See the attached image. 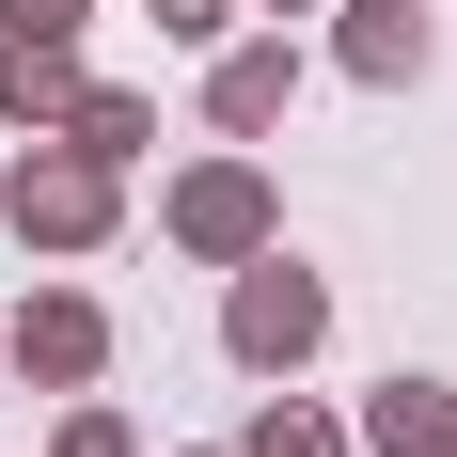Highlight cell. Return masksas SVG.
<instances>
[{
    "label": "cell",
    "instance_id": "obj_4",
    "mask_svg": "<svg viewBox=\"0 0 457 457\" xmlns=\"http://www.w3.org/2000/svg\"><path fill=\"white\" fill-rule=\"evenodd\" d=\"M363 442H378V457H457V395H442V378H378Z\"/></svg>",
    "mask_w": 457,
    "mask_h": 457
},
{
    "label": "cell",
    "instance_id": "obj_7",
    "mask_svg": "<svg viewBox=\"0 0 457 457\" xmlns=\"http://www.w3.org/2000/svg\"><path fill=\"white\" fill-rule=\"evenodd\" d=\"M347 63L363 79H426V0H347Z\"/></svg>",
    "mask_w": 457,
    "mask_h": 457
},
{
    "label": "cell",
    "instance_id": "obj_6",
    "mask_svg": "<svg viewBox=\"0 0 457 457\" xmlns=\"http://www.w3.org/2000/svg\"><path fill=\"white\" fill-rule=\"evenodd\" d=\"M0 111H16V127H47V111L79 127V63H63L47 32H16V47H0Z\"/></svg>",
    "mask_w": 457,
    "mask_h": 457
},
{
    "label": "cell",
    "instance_id": "obj_10",
    "mask_svg": "<svg viewBox=\"0 0 457 457\" xmlns=\"http://www.w3.org/2000/svg\"><path fill=\"white\" fill-rule=\"evenodd\" d=\"M79 142L95 158H142V95H79Z\"/></svg>",
    "mask_w": 457,
    "mask_h": 457
},
{
    "label": "cell",
    "instance_id": "obj_5",
    "mask_svg": "<svg viewBox=\"0 0 457 457\" xmlns=\"http://www.w3.org/2000/svg\"><path fill=\"white\" fill-rule=\"evenodd\" d=\"M16 363H32V378H95V363H111L95 300H32V316H16Z\"/></svg>",
    "mask_w": 457,
    "mask_h": 457
},
{
    "label": "cell",
    "instance_id": "obj_2",
    "mask_svg": "<svg viewBox=\"0 0 457 457\" xmlns=\"http://www.w3.org/2000/svg\"><path fill=\"white\" fill-rule=\"evenodd\" d=\"M0 205H16V237H32V253H95V237H111V158H95V142L16 158V189H0Z\"/></svg>",
    "mask_w": 457,
    "mask_h": 457
},
{
    "label": "cell",
    "instance_id": "obj_11",
    "mask_svg": "<svg viewBox=\"0 0 457 457\" xmlns=\"http://www.w3.org/2000/svg\"><path fill=\"white\" fill-rule=\"evenodd\" d=\"M63 457H127V411H63Z\"/></svg>",
    "mask_w": 457,
    "mask_h": 457
},
{
    "label": "cell",
    "instance_id": "obj_12",
    "mask_svg": "<svg viewBox=\"0 0 457 457\" xmlns=\"http://www.w3.org/2000/svg\"><path fill=\"white\" fill-rule=\"evenodd\" d=\"M0 32H47V47H63V32H79V0H0Z\"/></svg>",
    "mask_w": 457,
    "mask_h": 457
},
{
    "label": "cell",
    "instance_id": "obj_14",
    "mask_svg": "<svg viewBox=\"0 0 457 457\" xmlns=\"http://www.w3.org/2000/svg\"><path fill=\"white\" fill-rule=\"evenodd\" d=\"M269 16H300V0H269Z\"/></svg>",
    "mask_w": 457,
    "mask_h": 457
},
{
    "label": "cell",
    "instance_id": "obj_9",
    "mask_svg": "<svg viewBox=\"0 0 457 457\" xmlns=\"http://www.w3.org/2000/svg\"><path fill=\"white\" fill-rule=\"evenodd\" d=\"M237 457H347V426H316V411H253V442Z\"/></svg>",
    "mask_w": 457,
    "mask_h": 457
},
{
    "label": "cell",
    "instance_id": "obj_1",
    "mask_svg": "<svg viewBox=\"0 0 457 457\" xmlns=\"http://www.w3.org/2000/svg\"><path fill=\"white\" fill-rule=\"evenodd\" d=\"M316 331H331V284H316V269H284V253H253V269H237V316H221V347H237L253 378H284L300 347H316Z\"/></svg>",
    "mask_w": 457,
    "mask_h": 457
},
{
    "label": "cell",
    "instance_id": "obj_3",
    "mask_svg": "<svg viewBox=\"0 0 457 457\" xmlns=\"http://www.w3.org/2000/svg\"><path fill=\"white\" fill-rule=\"evenodd\" d=\"M174 237H189V253H269V174H237V158L189 174L174 189Z\"/></svg>",
    "mask_w": 457,
    "mask_h": 457
},
{
    "label": "cell",
    "instance_id": "obj_8",
    "mask_svg": "<svg viewBox=\"0 0 457 457\" xmlns=\"http://www.w3.org/2000/svg\"><path fill=\"white\" fill-rule=\"evenodd\" d=\"M284 95H300V63H284V47H237L221 79H205V111H221V127H284Z\"/></svg>",
    "mask_w": 457,
    "mask_h": 457
},
{
    "label": "cell",
    "instance_id": "obj_13",
    "mask_svg": "<svg viewBox=\"0 0 457 457\" xmlns=\"http://www.w3.org/2000/svg\"><path fill=\"white\" fill-rule=\"evenodd\" d=\"M142 16H158V32H221V0H142Z\"/></svg>",
    "mask_w": 457,
    "mask_h": 457
}]
</instances>
